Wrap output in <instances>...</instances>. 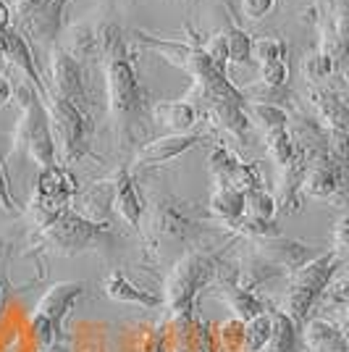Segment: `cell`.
<instances>
[{
  "label": "cell",
  "mask_w": 349,
  "mask_h": 352,
  "mask_svg": "<svg viewBox=\"0 0 349 352\" xmlns=\"http://www.w3.org/2000/svg\"><path fill=\"white\" fill-rule=\"evenodd\" d=\"M100 45L102 69H105V87H108V108L116 124V134L124 145H131L137 132L142 129L139 121L145 118L147 103L145 89L139 85L137 69L131 63L129 47L124 40V32L116 24H102L95 32Z\"/></svg>",
  "instance_id": "cell-1"
},
{
  "label": "cell",
  "mask_w": 349,
  "mask_h": 352,
  "mask_svg": "<svg viewBox=\"0 0 349 352\" xmlns=\"http://www.w3.org/2000/svg\"><path fill=\"white\" fill-rule=\"evenodd\" d=\"M137 37H139V43H145L153 50H158L168 63H174L181 72L190 74L210 103L213 100H232V103H242L245 100L242 92L226 79V72L218 69V66H213L210 60L205 58V53L200 47L174 43V40H158V37H150V34H137Z\"/></svg>",
  "instance_id": "cell-2"
},
{
  "label": "cell",
  "mask_w": 349,
  "mask_h": 352,
  "mask_svg": "<svg viewBox=\"0 0 349 352\" xmlns=\"http://www.w3.org/2000/svg\"><path fill=\"white\" fill-rule=\"evenodd\" d=\"M216 274V261L205 250H187L166 276V297L160 300L179 321H190L194 297Z\"/></svg>",
  "instance_id": "cell-3"
},
{
  "label": "cell",
  "mask_w": 349,
  "mask_h": 352,
  "mask_svg": "<svg viewBox=\"0 0 349 352\" xmlns=\"http://www.w3.org/2000/svg\"><path fill=\"white\" fill-rule=\"evenodd\" d=\"M14 92L19 95V103H21V118H19L14 134V150H24L27 158L34 161L40 171L47 166H56V142H53L50 121H47L40 95L27 85Z\"/></svg>",
  "instance_id": "cell-4"
},
{
  "label": "cell",
  "mask_w": 349,
  "mask_h": 352,
  "mask_svg": "<svg viewBox=\"0 0 349 352\" xmlns=\"http://www.w3.org/2000/svg\"><path fill=\"white\" fill-rule=\"evenodd\" d=\"M45 105V113L50 121V132H53V142H58V153L66 166L82 161L89 155L92 147V121L89 113L79 105L60 100L56 95H45L40 98Z\"/></svg>",
  "instance_id": "cell-5"
},
{
  "label": "cell",
  "mask_w": 349,
  "mask_h": 352,
  "mask_svg": "<svg viewBox=\"0 0 349 352\" xmlns=\"http://www.w3.org/2000/svg\"><path fill=\"white\" fill-rule=\"evenodd\" d=\"M344 265V261L336 252H323L313 255L305 265H300L297 271H291L289 287L284 294V310L291 321L300 323L307 318V310L315 305L320 294L326 292L328 281L336 276V271Z\"/></svg>",
  "instance_id": "cell-6"
},
{
  "label": "cell",
  "mask_w": 349,
  "mask_h": 352,
  "mask_svg": "<svg viewBox=\"0 0 349 352\" xmlns=\"http://www.w3.org/2000/svg\"><path fill=\"white\" fill-rule=\"evenodd\" d=\"M40 232L47 239V245L56 250L58 255H76V252L98 248L102 239L108 236L111 226L87 221L85 216H79L76 210H71V208H63L53 219L45 221L43 226H40Z\"/></svg>",
  "instance_id": "cell-7"
},
{
  "label": "cell",
  "mask_w": 349,
  "mask_h": 352,
  "mask_svg": "<svg viewBox=\"0 0 349 352\" xmlns=\"http://www.w3.org/2000/svg\"><path fill=\"white\" fill-rule=\"evenodd\" d=\"M79 184L66 166H47L37 176L34 197L30 203V216L34 226H43L47 219H53L58 210L71 206V197H76Z\"/></svg>",
  "instance_id": "cell-8"
},
{
  "label": "cell",
  "mask_w": 349,
  "mask_h": 352,
  "mask_svg": "<svg viewBox=\"0 0 349 352\" xmlns=\"http://www.w3.org/2000/svg\"><path fill=\"white\" fill-rule=\"evenodd\" d=\"M50 79H53V87L47 89L50 95L87 111V76L82 69V60L76 58L71 50L53 47V53H50Z\"/></svg>",
  "instance_id": "cell-9"
},
{
  "label": "cell",
  "mask_w": 349,
  "mask_h": 352,
  "mask_svg": "<svg viewBox=\"0 0 349 352\" xmlns=\"http://www.w3.org/2000/svg\"><path fill=\"white\" fill-rule=\"evenodd\" d=\"M192 229H194V219H192V210L187 203L176 200L171 195L155 197L150 232L158 242H184Z\"/></svg>",
  "instance_id": "cell-10"
},
{
  "label": "cell",
  "mask_w": 349,
  "mask_h": 352,
  "mask_svg": "<svg viewBox=\"0 0 349 352\" xmlns=\"http://www.w3.org/2000/svg\"><path fill=\"white\" fill-rule=\"evenodd\" d=\"M69 0H40L32 11H27L24 16H19V34L34 43H50L56 40L63 24V11H66Z\"/></svg>",
  "instance_id": "cell-11"
},
{
  "label": "cell",
  "mask_w": 349,
  "mask_h": 352,
  "mask_svg": "<svg viewBox=\"0 0 349 352\" xmlns=\"http://www.w3.org/2000/svg\"><path fill=\"white\" fill-rule=\"evenodd\" d=\"M0 47H3V63L14 66L16 72L30 82L32 89H34L40 98H45V95H47V87H45L43 76H40V69H37V63H34L30 43H27L16 30L5 27V30H0Z\"/></svg>",
  "instance_id": "cell-12"
},
{
  "label": "cell",
  "mask_w": 349,
  "mask_h": 352,
  "mask_svg": "<svg viewBox=\"0 0 349 352\" xmlns=\"http://www.w3.org/2000/svg\"><path fill=\"white\" fill-rule=\"evenodd\" d=\"M258 258H260L262 263L273 265V268L297 271L300 265H305L313 258V250H310V245L300 242V239H289V236L284 234H276L258 239Z\"/></svg>",
  "instance_id": "cell-13"
},
{
  "label": "cell",
  "mask_w": 349,
  "mask_h": 352,
  "mask_svg": "<svg viewBox=\"0 0 349 352\" xmlns=\"http://www.w3.org/2000/svg\"><path fill=\"white\" fill-rule=\"evenodd\" d=\"M85 289H87L85 281H58V284H53V287L43 294V300L37 302L34 313H40L43 318H47V321L53 323L60 334H63V321H66V316L71 313L74 305L82 300Z\"/></svg>",
  "instance_id": "cell-14"
},
{
  "label": "cell",
  "mask_w": 349,
  "mask_h": 352,
  "mask_svg": "<svg viewBox=\"0 0 349 352\" xmlns=\"http://www.w3.org/2000/svg\"><path fill=\"white\" fill-rule=\"evenodd\" d=\"M111 210L129 229L139 232V226H142V200L137 195L129 168H118L116 174L111 176Z\"/></svg>",
  "instance_id": "cell-15"
},
{
  "label": "cell",
  "mask_w": 349,
  "mask_h": 352,
  "mask_svg": "<svg viewBox=\"0 0 349 352\" xmlns=\"http://www.w3.org/2000/svg\"><path fill=\"white\" fill-rule=\"evenodd\" d=\"M341 190V163L331 161V155H323L307 166L302 176L300 192L313 200H328Z\"/></svg>",
  "instance_id": "cell-16"
},
{
  "label": "cell",
  "mask_w": 349,
  "mask_h": 352,
  "mask_svg": "<svg viewBox=\"0 0 349 352\" xmlns=\"http://www.w3.org/2000/svg\"><path fill=\"white\" fill-rule=\"evenodd\" d=\"M197 145V134H166L158 140H150L134 153V166L147 168V166H163L174 161L181 153H187Z\"/></svg>",
  "instance_id": "cell-17"
},
{
  "label": "cell",
  "mask_w": 349,
  "mask_h": 352,
  "mask_svg": "<svg viewBox=\"0 0 349 352\" xmlns=\"http://www.w3.org/2000/svg\"><path fill=\"white\" fill-rule=\"evenodd\" d=\"M105 294H108L113 302H121V305H134V308H142V310L160 308L158 294L137 287L124 271H111V274H108V279H105Z\"/></svg>",
  "instance_id": "cell-18"
},
{
  "label": "cell",
  "mask_w": 349,
  "mask_h": 352,
  "mask_svg": "<svg viewBox=\"0 0 349 352\" xmlns=\"http://www.w3.org/2000/svg\"><path fill=\"white\" fill-rule=\"evenodd\" d=\"M302 342L310 352H349V342L344 331L334 321L326 318H313L305 323Z\"/></svg>",
  "instance_id": "cell-19"
},
{
  "label": "cell",
  "mask_w": 349,
  "mask_h": 352,
  "mask_svg": "<svg viewBox=\"0 0 349 352\" xmlns=\"http://www.w3.org/2000/svg\"><path fill=\"white\" fill-rule=\"evenodd\" d=\"M153 116L163 126H168L171 134H190V129L197 124V105L190 100H171V103H155Z\"/></svg>",
  "instance_id": "cell-20"
},
{
  "label": "cell",
  "mask_w": 349,
  "mask_h": 352,
  "mask_svg": "<svg viewBox=\"0 0 349 352\" xmlns=\"http://www.w3.org/2000/svg\"><path fill=\"white\" fill-rule=\"evenodd\" d=\"M313 105L318 108L326 132H347V103L334 89H313Z\"/></svg>",
  "instance_id": "cell-21"
},
{
  "label": "cell",
  "mask_w": 349,
  "mask_h": 352,
  "mask_svg": "<svg viewBox=\"0 0 349 352\" xmlns=\"http://www.w3.org/2000/svg\"><path fill=\"white\" fill-rule=\"evenodd\" d=\"M221 300L234 310V318L239 321H249L255 316L265 313V302L255 289H245V287H236L234 281H226L221 287Z\"/></svg>",
  "instance_id": "cell-22"
},
{
  "label": "cell",
  "mask_w": 349,
  "mask_h": 352,
  "mask_svg": "<svg viewBox=\"0 0 349 352\" xmlns=\"http://www.w3.org/2000/svg\"><path fill=\"white\" fill-rule=\"evenodd\" d=\"M210 213L223 221L226 226L245 219V195L234 187H216L210 195Z\"/></svg>",
  "instance_id": "cell-23"
},
{
  "label": "cell",
  "mask_w": 349,
  "mask_h": 352,
  "mask_svg": "<svg viewBox=\"0 0 349 352\" xmlns=\"http://www.w3.org/2000/svg\"><path fill=\"white\" fill-rule=\"evenodd\" d=\"M210 116L213 121L223 126V132L234 134L236 140L247 137V116L242 103H232V100H213L210 103Z\"/></svg>",
  "instance_id": "cell-24"
},
{
  "label": "cell",
  "mask_w": 349,
  "mask_h": 352,
  "mask_svg": "<svg viewBox=\"0 0 349 352\" xmlns=\"http://www.w3.org/2000/svg\"><path fill=\"white\" fill-rule=\"evenodd\" d=\"M271 321H273V331L268 339V352H297V344H300L297 323L281 310L271 313Z\"/></svg>",
  "instance_id": "cell-25"
},
{
  "label": "cell",
  "mask_w": 349,
  "mask_h": 352,
  "mask_svg": "<svg viewBox=\"0 0 349 352\" xmlns=\"http://www.w3.org/2000/svg\"><path fill=\"white\" fill-rule=\"evenodd\" d=\"M249 116L252 121H258L265 134L281 132V129H289V113L276 103H262V100H255L249 105Z\"/></svg>",
  "instance_id": "cell-26"
},
{
  "label": "cell",
  "mask_w": 349,
  "mask_h": 352,
  "mask_svg": "<svg viewBox=\"0 0 349 352\" xmlns=\"http://www.w3.org/2000/svg\"><path fill=\"white\" fill-rule=\"evenodd\" d=\"M242 195H245V216H247V219L262 221V223H268V221L276 219L278 203L273 195H268L262 187L247 190V192H242Z\"/></svg>",
  "instance_id": "cell-27"
},
{
  "label": "cell",
  "mask_w": 349,
  "mask_h": 352,
  "mask_svg": "<svg viewBox=\"0 0 349 352\" xmlns=\"http://www.w3.org/2000/svg\"><path fill=\"white\" fill-rule=\"evenodd\" d=\"M273 331L271 313H260L255 318L245 321V352H262L268 347V339Z\"/></svg>",
  "instance_id": "cell-28"
},
{
  "label": "cell",
  "mask_w": 349,
  "mask_h": 352,
  "mask_svg": "<svg viewBox=\"0 0 349 352\" xmlns=\"http://www.w3.org/2000/svg\"><path fill=\"white\" fill-rule=\"evenodd\" d=\"M294 150L297 147H294V137H291L289 129L265 134V153H268V158L276 163L278 168H284L294 158Z\"/></svg>",
  "instance_id": "cell-29"
},
{
  "label": "cell",
  "mask_w": 349,
  "mask_h": 352,
  "mask_svg": "<svg viewBox=\"0 0 349 352\" xmlns=\"http://www.w3.org/2000/svg\"><path fill=\"white\" fill-rule=\"evenodd\" d=\"M223 37H226V56H229V63H247L252 60L249 50H252V37H249L245 30L239 27H226L223 30Z\"/></svg>",
  "instance_id": "cell-30"
},
{
  "label": "cell",
  "mask_w": 349,
  "mask_h": 352,
  "mask_svg": "<svg viewBox=\"0 0 349 352\" xmlns=\"http://www.w3.org/2000/svg\"><path fill=\"white\" fill-rule=\"evenodd\" d=\"M207 163H210V176H213L216 187H229V179H232L234 166L239 163V158L232 155L223 145H218V147H213V153H210Z\"/></svg>",
  "instance_id": "cell-31"
},
{
  "label": "cell",
  "mask_w": 349,
  "mask_h": 352,
  "mask_svg": "<svg viewBox=\"0 0 349 352\" xmlns=\"http://www.w3.org/2000/svg\"><path fill=\"white\" fill-rule=\"evenodd\" d=\"M336 69V58L331 56V53H326V50H315V53H310V56H305V60H302V74H305V79H310V82H323V79H328L331 74H334Z\"/></svg>",
  "instance_id": "cell-32"
},
{
  "label": "cell",
  "mask_w": 349,
  "mask_h": 352,
  "mask_svg": "<svg viewBox=\"0 0 349 352\" xmlns=\"http://www.w3.org/2000/svg\"><path fill=\"white\" fill-rule=\"evenodd\" d=\"M30 331H32V339H34V347L37 352H53L56 350V344H58L60 339V331L53 326V323L43 318L40 313H34L30 321Z\"/></svg>",
  "instance_id": "cell-33"
},
{
  "label": "cell",
  "mask_w": 349,
  "mask_h": 352,
  "mask_svg": "<svg viewBox=\"0 0 349 352\" xmlns=\"http://www.w3.org/2000/svg\"><path fill=\"white\" fill-rule=\"evenodd\" d=\"M249 56L258 63H273V60H286V43L278 37H258L252 40V50Z\"/></svg>",
  "instance_id": "cell-34"
},
{
  "label": "cell",
  "mask_w": 349,
  "mask_h": 352,
  "mask_svg": "<svg viewBox=\"0 0 349 352\" xmlns=\"http://www.w3.org/2000/svg\"><path fill=\"white\" fill-rule=\"evenodd\" d=\"M218 339L223 352H242L245 350V321L239 318H229L221 323Z\"/></svg>",
  "instance_id": "cell-35"
},
{
  "label": "cell",
  "mask_w": 349,
  "mask_h": 352,
  "mask_svg": "<svg viewBox=\"0 0 349 352\" xmlns=\"http://www.w3.org/2000/svg\"><path fill=\"white\" fill-rule=\"evenodd\" d=\"M229 187L239 192H247V190H255V187H260V171H258V166L255 163H236L234 166V174L229 179Z\"/></svg>",
  "instance_id": "cell-36"
},
{
  "label": "cell",
  "mask_w": 349,
  "mask_h": 352,
  "mask_svg": "<svg viewBox=\"0 0 349 352\" xmlns=\"http://www.w3.org/2000/svg\"><path fill=\"white\" fill-rule=\"evenodd\" d=\"M289 82V63L286 60H273L260 66V85L268 89H281Z\"/></svg>",
  "instance_id": "cell-37"
},
{
  "label": "cell",
  "mask_w": 349,
  "mask_h": 352,
  "mask_svg": "<svg viewBox=\"0 0 349 352\" xmlns=\"http://www.w3.org/2000/svg\"><path fill=\"white\" fill-rule=\"evenodd\" d=\"M205 53V58L210 60L213 66H218L226 72V63H229V56H226V37H223V32H216V34H210L205 45L200 47Z\"/></svg>",
  "instance_id": "cell-38"
},
{
  "label": "cell",
  "mask_w": 349,
  "mask_h": 352,
  "mask_svg": "<svg viewBox=\"0 0 349 352\" xmlns=\"http://www.w3.org/2000/svg\"><path fill=\"white\" fill-rule=\"evenodd\" d=\"M347 248H349V219L341 216L334 226V250H331V252H336V255L344 261V258H347Z\"/></svg>",
  "instance_id": "cell-39"
},
{
  "label": "cell",
  "mask_w": 349,
  "mask_h": 352,
  "mask_svg": "<svg viewBox=\"0 0 349 352\" xmlns=\"http://www.w3.org/2000/svg\"><path fill=\"white\" fill-rule=\"evenodd\" d=\"M276 0H242V14L247 16L249 21H260L262 16L271 14Z\"/></svg>",
  "instance_id": "cell-40"
},
{
  "label": "cell",
  "mask_w": 349,
  "mask_h": 352,
  "mask_svg": "<svg viewBox=\"0 0 349 352\" xmlns=\"http://www.w3.org/2000/svg\"><path fill=\"white\" fill-rule=\"evenodd\" d=\"M0 208L5 210V213H14L16 210V203L14 197H11V187H8V179H5V166L0 161Z\"/></svg>",
  "instance_id": "cell-41"
},
{
  "label": "cell",
  "mask_w": 349,
  "mask_h": 352,
  "mask_svg": "<svg viewBox=\"0 0 349 352\" xmlns=\"http://www.w3.org/2000/svg\"><path fill=\"white\" fill-rule=\"evenodd\" d=\"M11 100H14V85H11V79L5 74H0V108L8 105Z\"/></svg>",
  "instance_id": "cell-42"
},
{
  "label": "cell",
  "mask_w": 349,
  "mask_h": 352,
  "mask_svg": "<svg viewBox=\"0 0 349 352\" xmlns=\"http://www.w3.org/2000/svg\"><path fill=\"white\" fill-rule=\"evenodd\" d=\"M37 3H40V0H16V16H24L27 14V11H32V8H34V6H37Z\"/></svg>",
  "instance_id": "cell-43"
},
{
  "label": "cell",
  "mask_w": 349,
  "mask_h": 352,
  "mask_svg": "<svg viewBox=\"0 0 349 352\" xmlns=\"http://www.w3.org/2000/svg\"><path fill=\"white\" fill-rule=\"evenodd\" d=\"M11 24V11H8V6L0 0V30H5Z\"/></svg>",
  "instance_id": "cell-44"
},
{
  "label": "cell",
  "mask_w": 349,
  "mask_h": 352,
  "mask_svg": "<svg viewBox=\"0 0 349 352\" xmlns=\"http://www.w3.org/2000/svg\"><path fill=\"white\" fill-rule=\"evenodd\" d=\"M3 302H5V292H3V287H0V308H3Z\"/></svg>",
  "instance_id": "cell-45"
},
{
  "label": "cell",
  "mask_w": 349,
  "mask_h": 352,
  "mask_svg": "<svg viewBox=\"0 0 349 352\" xmlns=\"http://www.w3.org/2000/svg\"><path fill=\"white\" fill-rule=\"evenodd\" d=\"M0 63H3V47H0Z\"/></svg>",
  "instance_id": "cell-46"
}]
</instances>
